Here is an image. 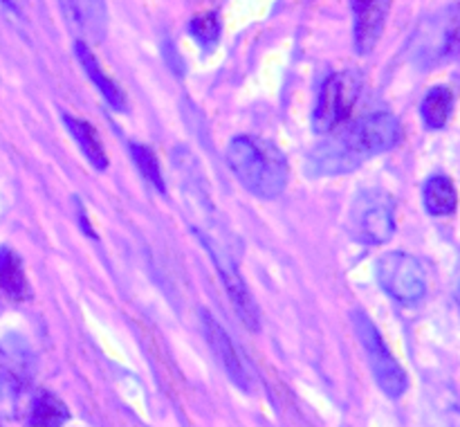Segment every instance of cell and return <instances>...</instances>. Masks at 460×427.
Listing matches in <instances>:
<instances>
[{
	"instance_id": "277c9868",
	"label": "cell",
	"mask_w": 460,
	"mask_h": 427,
	"mask_svg": "<svg viewBox=\"0 0 460 427\" xmlns=\"http://www.w3.org/2000/svg\"><path fill=\"white\" fill-rule=\"evenodd\" d=\"M362 93V76L353 70L332 72L322 85L313 115V129L317 133H332L350 120L355 102Z\"/></svg>"
},
{
	"instance_id": "2e32d148",
	"label": "cell",
	"mask_w": 460,
	"mask_h": 427,
	"mask_svg": "<svg viewBox=\"0 0 460 427\" xmlns=\"http://www.w3.org/2000/svg\"><path fill=\"white\" fill-rule=\"evenodd\" d=\"M70 418V409L52 391H36L30 400L27 423L31 427H61Z\"/></svg>"
},
{
	"instance_id": "44dd1931",
	"label": "cell",
	"mask_w": 460,
	"mask_h": 427,
	"mask_svg": "<svg viewBox=\"0 0 460 427\" xmlns=\"http://www.w3.org/2000/svg\"><path fill=\"white\" fill-rule=\"evenodd\" d=\"M458 301H460V290H458Z\"/></svg>"
},
{
	"instance_id": "9a60e30c",
	"label": "cell",
	"mask_w": 460,
	"mask_h": 427,
	"mask_svg": "<svg viewBox=\"0 0 460 427\" xmlns=\"http://www.w3.org/2000/svg\"><path fill=\"white\" fill-rule=\"evenodd\" d=\"M0 288L13 301H27L31 297L22 261L12 247H0Z\"/></svg>"
},
{
	"instance_id": "d6986e66",
	"label": "cell",
	"mask_w": 460,
	"mask_h": 427,
	"mask_svg": "<svg viewBox=\"0 0 460 427\" xmlns=\"http://www.w3.org/2000/svg\"><path fill=\"white\" fill-rule=\"evenodd\" d=\"M130 153H133L135 166H137L139 173L144 175V180H146L148 184H153L160 193H166L160 162H157V156L153 153V148L146 147V144H130Z\"/></svg>"
},
{
	"instance_id": "ac0fdd59",
	"label": "cell",
	"mask_w": 460,
	"mask_h": 427,
	"mask_svg": "<svg viewBox=\"0 0 460 427\" xmlns=\"http://www.w3.org/2000/svg\"><path fill=\"white\" fill-rule=\"evenodd\" d=\"M454 108V94L452 90L445 88V85H436L429 93L425 94L420 106L422 121H425L429 129H443L449 121Z\"/></svg>"
},
{
	"instance_id": "52a82bcc",
	"label": "cell",
	"mask_w": 460,
	"mask_h": 427,
	"mask_svg": "<svg viewBox=\"0 0 460 427\" xmlns=\"http://www.w3.org/2000/svg\"><path fill=\"white\" fill-rule=\"evenodd\" d=\"M377 281L382 290L400 304H416L427 292V277L420 261L407 252H389L377 261Z\"/></svg>"
},
{
	"instance_id": "3957f363",
	"label": "cell",
	"mask_w": 460,
	"mask_h": 427,
	"mask_svg": "<svg viewBox=\"0 0 460 427\" xmlns=\"http://www.w3.org/2000/svg\"><path fill=\"white\" fill-rule=\"evenodd\" d=\"M413 58L418 66L434 67L460 54V4L427 18L413 36Z\"/></svg>"
},
{
	"instance_id": "ba28073f",
	"label": "cell",
	"mask_w": 460,
	"mask_h": 427,
	"mask_svg": "<svg viewBox=\"0 0 460 427\" xmlns=\"http://www.w3.org/2000/svg\"><path fill=\"white\" fill-rule=\"evenodd\" d=\"M198 236H200V241L205 243V247L209 250V256L214 259L216 268H218L220 279H223V283H225V290H227L229 299H232V304H234V310L238 313L241 322L245 324L247 328H252V331H259L261 328L259 306H256V301H254V297H252L250 288H247L245 279H243L241 272H238L234 256L229 254L225 247H220L214 238L205 236L202 232H198Z\"/></svg>"
},
{
	"instance_id": "e0dca14e",
	"label": "cell",
	"mask_w": 460,
	"mask_h": 427,
	"mask_svg": "<svg viewBox=\"0 0 460 427\" xmlns=\"http://www.w3.org/2000/svg\"><path fill=\"white\" fill-rule=\"evenodd\" d=\"M425 207L434 216H449L458 205V193L447 175H431L425 184Z\"/></svg>"
},
{
	"instance_id": "ffe728a7",
	"label": "cell",
	"mask_w": 460,
	"mask_h": 427,
	"mask_svg": "<svg viewBox=\"0 0 460 427\" xmlns=\"http://www.w3.org/2000/svg\"><path fill=\"white\" fill-rule=\"evenodd\" d=\"M189 31H191V36L198 40L202 49H214L220 39V31H223V25H220V18L214 12H209L193 18L189 22Z\"/></svg>"
},
{
	"instance_id": "5b68a950",
	"label": "cell",
	"mask_w": 460,
	"mask_h": 427,
	"mask_svg": "<svg viewBox=\"0 0 460 427\" xmlns=\"http://www.w3.org/2000/svg\"><path fill=\"white\" fill-rule=\"evenodd\" d=\"M353 326L355 333H358L359 342H362L364 351L368 355V364H371V371L376 376L377 385L382 387L389 398H400V396L407 391L409 380L404 369L400 367L398 360L394 358V353L386 346L385 337L380 335L376 324L371 322L367 313L362 310H355L353 313Z\"/></svg>"
},
{
	"instance_id": "7c38bea8",
	"label": "cell",
	"mask_w": 460,
	"mask_h": 427,
	"mask_svg": "<svg viewBox=\"0 0 460 427\" xmlns=\"http://www.w3.org/2000/svg\"><path fill=\"white\" fill-rule=\"evenodd\" d=\"M0 364H3L4 378L12 387L22 389L31 380L34 373V355L27 349L21 337H7L0 346Z\"/></svg>"
},
{
	"instance_id": "8fae6325",
	"label": "cell",
	"mask_w": 460,
	"mask_h": 427,
	"mask_svg": "<svg viewBox=\"0 0 460 427\" xmlns=\"http://www.w3.org/2000/svg\"><path fill=\"white\" fill-rule=\"evenodd\" d=\"M72 27L84 36V43L106 36V3L103 0H61Z\"/></svg>"
},
{
	"instance_id": "6da1fadb",
	"label": "cell",
	"mask_w": 460,
	"mask_h": 427,
	"mask_svg": "<svg viewBox=\"0 0 460 427\" xmlns=\"http://www.w3.org/2000/svg\"><path fill=\"white\" fill-rule=\"evenodd\" d=\"M402 126L391 112H373L319 144L308 157L310 175H340L358 169L367 157L398 147Z\"/></svg>"
},
{
	"instance_id": "7a4b0ae2",
	"label": "cell",
	"mask_w": 460,
	"mask_h": 427,
	"mask_svg": "<svg viewBox=\"0 0 460 427\" xmlns=\"http://www.w3.org/2000/svg\"><path fill=\"white\" fill-rule=\"evenodd\" d=\"M227 162L238 182L254 196L272 200L288 184V162L277 144L254 135H238L227 147Z\"/></svg>"
},
{
	"instance_id": "9c48e42d",
	"label": "cell",
	"mask_w": 460,
	"mask_h": 427,
	"mask_svg": "<svg viewBox=\"0 0 460 427\" xmlns=\"http://www.w3.org/2000/svg\"><path fill=\"white\" fill-rule=\"evenodd\" d=\"M200 317H202V331H205L207 344H209L211 353L216 355L220 367H223L225 373L232 378L234 385L241 387L243 391H250L252 389L250 369H247L238 346L234 344L232 337L227 335V331L220 326V322L214 317V315L207 313V310H200Z\"/></svg>"
},
{
	"instance_id": "5bb4252c",
	"label": "cell",
	"mask_w": 460,
	"mask_h": 427,
	"mask_svg": "<svg viewBox=\"0 0 460 427\" xmlns=\"http://www.w3.org/2000/svg\"><path fill=\"white\" fill-rule=\"evenodd\" d=\"M66 121V129L70 130V135L75 138L76 147L79 151L84 153L85 160L94 166L97 171H103L108 166V156H106V148H103L102 138L99 133L94 130V126L85 120H76V117L66 115L63 117Z\"/></svg>"
},
{
	"instance_id": "4fadbf2b",
	"label": "cell",
	"mask_w": 460,
	"mask_h": 427,
	"mask_svg": "<svg viewBox=\"0 0 460 427\" xmlns=\"http://www.w3.org/2000/svg\"><path fill=\"white\" fill-rule=\"evenodd\" d=\"M75 52H76V58H79V63L84 66L85 75L93 79V84L97 85V90L103 94V99H106V102L111 103L115 111H124V108H126L124 93H121L119 85H117L115 81H112L111 76L106 75V72H103L102 63H99L97 57L90 52L88 43H84V40H76Z\"/></svg>"
},
{
	"instance_id": "8992f818",
	"label": "cell",
	"mask_w": 460,
	"mask_h": 427,
	"mask_svg": "<svg viewBox=\"0 0 460 427\" xmlns=\"http://www.w3.org/2000/svg\"><path fill=\"white\" fill-rule=\"evenodd\" d=\"M395 205L389 193L380 189L362 191L350 209V234L364 245H382L394 236Z\"/></svg>"
},
{
	"instance_id": "30bf717a",
	"label": "cell",
	"mask_w": 460,
	"mask_h": 427,
	"mask_svg": "<svg viewBox=\"0 0 460 427\" xmlns=\"http://www.w3.org/2000/svg\"><path fill=\"white\" fill-rule=\"evenodd\" d=\"M391 0H353V40L362 57L371 54L385 30Z\"/></svg>"
}]
</instances>
